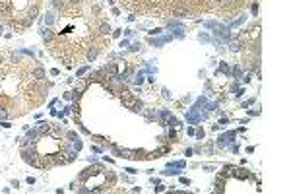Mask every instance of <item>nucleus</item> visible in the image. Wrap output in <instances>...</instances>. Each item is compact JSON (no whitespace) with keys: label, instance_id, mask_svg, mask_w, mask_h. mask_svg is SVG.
Returning <instances> with one entry per match:
<instances>
[{"label":"nucleus","instance_id":"2","mask_svg":"<svg viewBox=\"0 0 291 194\" xmlns=\"http://www.w3.org/2000/svg\"><path fill=\"white\" fill-rule=\"evenodd\" d=\"M109 31H111V29H109V25H107V23H101V27H99V33H103V35H105V33H109Z\"/></svg>","mask_w":291,"mask_h":194},{"label":"nucleus","instance_id":"1","mask_svg":"<svg viewBox=\"0 0 291 194\" xmlns=\"http://www.w3.org/2000/svg\"><path fill=\"white\" fill-rule=\"evenodd\" d=\"M33 78L43 80V78H45V70H43V68H35V70H33Z\"/></svg>","mask_w":291,"mask_h":194}]
</instances>
